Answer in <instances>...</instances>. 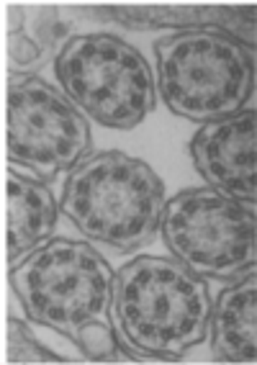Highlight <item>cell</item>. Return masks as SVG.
<instances>
[{"instance_id": "1", "label": "cell", "mask_w": 257, "mask_h": 365, "mask_svg": "<svg viewBox=\"0 0 257 365\" xmlns=\"http://www.w3.org/2000/svg\"><path fill=\"white\" fill-rule=\"evenodd\" d=\"M211 309L206 278L175 257L142 255L113 275L111 319L134 363H172L206 342Z\"/></svg>"}, {"instance_id": "2", "label": "cell", "mask_w": 257, "mask_h": 365, "mask_svg": "<svg viewBox=\"0 0 257 365\" xmlns=\"http://www.w3.org/2000/svg\"><path fill=\"white\" fill-rule=\"evenodd\" d=\"M165 203V182L145 160L106 150L67 173L60 209L90 242L132 252L154 240Z\"/></svg>"}, {"instance_id": "3", "label": "cell", "mask_w": 257, "mask_h": 365, "mask_svg": "<svg viewBox=\"0 0 257 365\" xmlns=\"http://www.w3.org/2000/svg\"><path fill=\"white\" fill-rule=\"evenodd\" d=\"M154 57L159 98L201 126L237 116L255 93V52L234 34L185 29L154 41Z\"/></svg>"}, {"instance_id": "4", "label": "cell", "mask_w": 257, "mask_h": 365, "mask_svg": "<svg viewBox=\"0 0 257 365\" xmlns=\"http://www.w3.org/2000/svg\"><path fill=\"white\" fill-rule=\"evenodd\" d=\"M108 260L80 240H49L11 267V286L33 324L78 342L88 324H108L113 294Z\"/></svg>"}, {"instance_id": "5", "label": "cell", "mask_w": 257, "mask_h": 365, "mask_svg": "<svg viewBox=\"0 0 257 365\" xmlns=\"http://www.w3.org/2000/svg\"><path fill=\"white\" fill-rule=\"evenodd\" d=\"M54 70L67 98L108 129H134L157 106L150 62L113 34L70 36Z\"/></svg>"}, {"instance_id": "6", "label": "cell", "mask_w": 257, "mask_h": 365, "mask_svg": "<svg viewBox=\"0 0 257 365\" xmlns=\"http://www.w3.org/2000/svg\"><path fill=\"white\" fill-rule=\"evenodd\" d=\"M162 237L175 260L211 281L237 283L255 273V206L214 188H188L162 211Z\"/></svg>"}, {"instance_id": "7", "label": "cell", "mask_w": 257, "mask_h": 365, "mask_svg": "<svg viewBox=\"0 0 257 365\" xmlns=\"http://www.w3.org/2000/svg\"><path fill=\"white\" fill-rule=\"evenodd\" d=\"M8 168L52 182L90 152L88 116L46 80L26 75L8 85Z\"/></svg>"}, {"instance_id": "8", "label": "cell", "mask_w": 257, "mask_h": 365, "mask_svg": "<svg viewBox=\"0 0 257 365\" xmlns=\"http://www.w3.org/2000/svg\"><path fill=\"white\" fill-rule=\"evenodd\" d=\"M255 106L237 116L211 121L191 139V157L209 188L255 206Z\"/></svg>"}, {"instance_id": "9", "label": "cell", "mask_w": 257, "mask_h": 365, "mask_svg": "<svg viewBox=\"0 0 257 365\" xmlns=\"http://www.w3.org/2000/svg\"><path fill=\"white\" fill-rule=\"evenodd\" d=\"M8 262H16L31 250L41 247L57 229V201L49 185L36 178L21 175L16 168H8Z\"/></svg>"}, {"instance_id": "10", "label": "cell", "mask_w": 257, "mask_h": 365, "mask_svg": "<svg viewBox=\"0 0 257 365\" xmlns=\"http://www.w3.org/2000/svg\"><path fill=\"white\" fill-rule=\"evenodd\" d=\"M211 350L216 363L257 360V278L250 273L219 294L211 309Z\"/></svg>"}, {"instance_id": "11", "label": "cell", "mask_w": 257, "mask_h": 365, "mask_svg": "<svg viewBox=\"0 0 257 365\" xmlns=\"http://www.w3.org/2000/svg\"><path fill=\"white\" fill-rule=\"evenodd\" d=\"M75 345L83 350L88 360H95V363H116V360H132L129 355H124V347H121V339L116 327L111 324H88L83 332H80L78 342Z\"/></svg>"}, {"instance_id": "12", "label": "cell", "mask_w": 257, "mask_h": 365, "mask_svg": "<svg viewBox=\"0 0 257 365\" xmlns=\"http://www.w3.org/2000/svg\"><path fill=\"white\" fill-rule=\"evenodd\" d=\"M6 360L11 365L16 363H65L62 355H54L46 350L39 339L26 329V324L19 319L8 322V355Z\"/></svg>"}, {"instance_id": "13", "label": "cell", "mask_w": 257, "mask_h": 365, "mask_svg": "<svg viewBox=\"0 0 257 365\" xmlns=\"http://www.w3.org/2000/svg\"><path fill=\"white\" fill-rule=\"evenodd\" d=\"M44 52L41 44H36L33 39H28L23 31H14L8 36V59H11V72H31L39 70L44 65Z\"/></svg>"}, {"instance_id": "14", "label": "cell", "mask_w": 257, "mask_h": 365, "mask_svg": "<svg viewBox=\"0 0 257 365\" xmlns=\"http://www.w3.org/2000/svg\"><path fill=\"white\" fill-rule=\"evenodd\" d=\"M67 31H70V24H62L60 19H54V11H49V19L36 21V36L41 39V52L52 54V49L57 44H67Z\"/></svg>"}]
</instances>
